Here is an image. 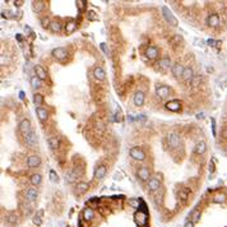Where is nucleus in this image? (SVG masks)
Returning a JSON list of instances; mask_svg holds the SVG:
<instances>
[{
  "label": "nucleus",
  "instance_id": "f257e3e1",
  "mask_svg": "<svg viewBox=\"0 0 227 227\" xmlns=\"http://www.w3.org/2000/svg\"><path fill=\"white\" fill-rule=\"evenodd\" d=\"M162 13H164V17H165L166 21L168 22V24L174 26V27L177 26V19L175 18V15L172 14V12L167 8V6H164V8H162Z\"/></svg>",
  "mask_w": 227,
  "mask_h": 227
},
{
  "label": "nucleus",
  "instance_id": "f03ea898",
  "mask_svg": "<svg viewBox=\"0 0 227 227\" xmlns=\"http://www.w3.org/2000/svg\"><path fill=\"white\" fill-rule=\"evenodd\" d=\"M130 156H132V158L137 159V161H144L146 159L144 152L140 148H138V147H134V148L130 149Z\"/></svg>",
  "mask_w": 227,
  "mask_h": 227
},
{
  "label": "nucleus",
  "instance_id": "7ed1b4c3",
  "mask_svg": "<svg viewBox=\"0 0 227 227\" xmlns=\"http://www.w3.org/2000/svg\"><path fill=\"white\" fill-rule=\"evenodd\" d=\"M19 132H21L22 134H23L24 137H27L30 133H32V130H31V123H30V120L24 119V120H22L21 123H19Z\"/></svg>",
  "mask_w": 227,
  "mask_h": 227
},
{
  "label": "nucleus",
  "instance_id": "20e7f679",
  "mask_svg": "<svg viewBox=\"0 0 227 227\" xmlns=\"http://www.w3.org/2000/svg\"><path fill=\"white\" fill-rule=\"evenodd\" d=\"M167 140H168V146H170L171 148H177L179 144H180V137H179V134H176V133L168 134Z\"/></svg>",
  "mask_w": 227,
  "mask_h": 227
},
{
  "label": "nucleus",
  "instance_id": "39448f33",
  "mask_svg": "<svg viewBox=\"0 0 227 227\" xmlns=\"http://www.w3.org/2000/svg\"><path fill=\"white\" fill-rule=\"evenodd\" d=\"M134 218H135V222L138 226H146L147 223V215L146 212H143V210H138V212L135 213V216H134Z\"/></svg>",
  "mask_w": 227,
  "mask_h": 227
},
{
  "label": "nucleus",
  "instance_id": "423d86ee",
  "mask_svg": "<svg viewBox=\"0 0 227 227\" xmlns=\"http://www.w3.org/2000/svg\"><path fill=\"white\" fill-rule=\"evenodd\" d=\"M51 54H52L54 57H56V59H59V60H64L66 57V55H68V52H66V50L64 49V47H57V49H54Z\"/></svg>",
  "mask_w": 227,
  "mask_h": 227
},
{
  "label": "nucleus",
  "instance_id": "0eeeda50",
  "mask_svg": "<svg viewBox=\"0 0 227 227\" xmlns=\"http://www.w3.org/2000/svg\"><path fill=\"white\" fill-rule=\"evenodd\" d=\"M184 70H185V68L181 65V64H179V63L174 64V65H172V68H171L172 74H174V77H176V78H179V77H183Z\"/></svg>",
  "mask_w": 227,
  "mask_h": 227
},
{
  "label": "nucleus",
  "instance_id": "6e6552de",
  "mask_svg": "<svg viewBox=\"0 0 227 227\" xmlns=\"http://www.w3.org/2000/svg\"><path fill=\"white\" fill-rule=\"evenodd\" d=\"M133 102H134V105L135 106H142L143 103H144V93L143 92H135V95H134V98H133Z\"/></svg>",
  "mask_w": 227,
  "mask_h": 227
},
{
  "label": "nucleus",
  "instance_id": "1a4fd4ad",
  "mask_svg": "<svg viewBox=\"0 0 227 227\" xmlns=\"http://www.w3.org/2000/svg\"><path fill=\"white\" fill-rule=\"evenodd\" d=\"M156 93L158 95V97L166 98L168 96V93H170V89H168V87H166V86H158L156 88Z\"/></svg>",
  "mask_w": 227,
  "mask_h": 227
},
{
  "label": "nucleus",
  "instance_id": "9d476101",
  "mask_svg": "<svg viewBox=\"0 0 227 227\" xmlns=\"http://www.w3.org/2000/svg\"><path fill=\"white\" fill-rule=\"evenodd\" d=\"M159 186H161V181H159L158 177H152L151 180L148 181V188H149V190H152V191L158 190Z\"/></svg>",
  "mask_w": 227,
  "mask_h": 227
},
{
  "label": "nucleus",
  "instance_id": "9b49d317",
  "mask_svg": "<svg viewBox=\"0 0 227 227\" xmlns=\"http://www.w3.org/2000/svg\"><path fill=\"white\" fill-rule=\"evenodd\" d=\"M26 143H27V146H30V147H34V146H37V135H36V133H30L27 137H26Z\"/></svg>",
  "mask_w": 227,
  "mask_h": 227
},
{
  "label": "nucleus",
  "instance_id": "f8f14e48",
  "mask_svg": "<svg viewBox=\"0 0 227 227\" xmlns=\"http://www.w3.org/2000/svg\"><path fill=\"white\" fill-rule=\"evenodd\" d=\"M34 73H36V75L41 79V81H45V79L47 78V73H46V70H45L41 65H36V66H34Z\"/></svg>",
  "mask_w": 227,
  "mask_h": 227
},
{
  "label": "nucleus",
  "instance_id": "ddd939ff",
  "mask_svg": "<svg viewBox=\"0 0 227 227\" xmlns=\"http://www.w3.org/2000/svg\"><path fill=\"white\" fill-rule=\"evenodd\" d=\"M166 108H168L170 111H179L181 108V103L177 100L170 101V102H167V103H166Z\"/></svg>",
  "mask_w": 227,
  "mask_h": 227
},
{
  "label": "nucleus",
  "instance_id": "4468645a",
  "mask_svg": "<svg viewBox=\"0 0 227 227\" xmlns=\"http://www.w3.org/2000/svg\"><path fill=\"white\" fill-rule=\"evenodd\" d=\"M105 175H106V166H105V165L98 166V167L96 168V171H95V177L97 179V180H101Z\"/></svg>",
  "mask_w": 227,
  "mask_h": 227
},
{
  "label": "nucleus",
  "instance_id": "2eb2a0df",
  "mask_svg": "<svg viewBox=\"0 0 227 227\" xmlns=\"http://www.w3.org/2000/svg\"><path fill=\"white\" fill-rule=\"evenodd\" d=\"M28 167H37V166L41 165V158L38 156H31L27 161Z\"/></svg>",
  "mask_w": 227,
  "mask_h": 227
},
{
  "label": "nucleus",
  "instance_id": "dca6fc26",
  "mask_svg": "<svg viewBox=\"0 0 227 227\" xmlns=\"http://www.w3.org/2000/svg\"><path fill=\"white\" fill-rule=\"evenodd\" d=\"M93 77L96 79H98V81H103V79L106 78V73H105V70L102 68L97 66V68L93 70Z\"/></svg>",
  "mask_w": 227,
  "mask_h": 227
},
{
  "label": "nucleus",
  "instance_id": "f3484780",
  "mask_svg": "<svg viewBox=\"0 0 227 227\" xmlns=\"http://www.w3.org/2000/svg\"><path fill=\"white\" fill-rule=\"evenodd\" d=\"M146 54L149 59H156V57L158 56V49L156 46H149L148 49H147Z\"/></svg>",
  "mask_w": 227,
  "mask_h": 227
},
{
  "label": "nucleus",
  "instance_id": "a211bd4d",
  "mask_svg": "<svg viewBox=\"0 0 227 227\" xmlns=\"http://www.w3.org/2000/svg\"><path fill=\"white\" fill-rule=\"evenodd\" d=\"M138 176L139 179L142 181H147L149 179V170L147 167H142V168H139V171H138Z\"/></svg>",
  "mask_w": 227,
  "mask_h": 227
},
{
  "label": "nucleus",
  "instance_id": "6ab92c4d",
  "mask_svg": "<svg viewBox=\"0 0 227 227\" xmlns=\"http://www.w3.org/2000/svg\"><path fill=\"white\" fill-rule=\"evenodd\" d=\"M206 149H207V144H206V142H199V143H197L195 144V148H194V152L197 153V155H203L204 152H206Z\"/></svg>",
  "mask_w": 227,
  "mask_h": 227
},
{
  "label": "nucleus",
  "instance_id": "aec40b11",
  "mask_svg": "<svg viewBox=\"0 0 227 227\" xmlns=\"http://www.w3.org/2000/svg\"><path fill=\"white\" fill-rule=\"evenodd\" d=\"M30 83H31V87L33 88V89H38V88H41V79L38 78V77H37L36 74L31 77Z\"/></svg>",
  "mask_w": 227,
  "mask_h": 227
},
{
  "label": "nucleus",
  "instance_id": "412c9836",
  "mask_svg": "<svg viewBox=\"0 0 227 227\" xmlns=\"http://www.w3.org/2000/svg\"><path fill=\"white\" fill-rule=\"evenodd\" d=\"M36 111H37V115H38V119H40L41 121L47 120V117H49V112L46 111V108H43V107H37Z\"/></svg>",
  "mask_w": 227,
  "mask_h": 227
},
{
  "label": "nucleus",
  "instance_id": "4be33fe9",
  "mask_svg": "<svg viewBox=\"0 0 227 227\" xmlns=\"http://www.w3.org/2000/svg\"><path fill=\"white\" fill-rule=\"evenodd\" d=\"M193 78H194V72H193V69L191 68H185L184 70V73H183V79L184 81H193Z\"/></svg>",
  "mask_w": 227,
  "mask_h": 227
},
{
  "label": "nucleus",
  "instance_id": "5701e85b",
  "mask_svg": "<svg viewBox=\"0 0 227 227\" xmlns=\"http://www.w3.org/2000/svg\"><path fill=\"white\" fill-rule=\"evenodd\" d=\"M208 24L210 27H217V26H219V17L217 14H212L208 17Z\"/></svg>",
  "mask_w": 227,
  "mask_h": 227
},
{
  "label": "nucleus",
  "instance_id": "b1692460",
  "mask_svg": "<svg viewBox=\"0 0 227 227\" xmlns=\"http://www.w3.org/2000/svg\"><path fill=\"white\" fill-rule=\"evenodd\" d=\"M75 30H77V23L74 21H69L68 23H66V26H65V33L66 34H72Z\"/></svg>",
  "mask_w": 227,
  "mask_h": 227
},
{
  "label": "nucleus",
  "instance_id": "393cba45",
  "mask_svg": "<svg viewBox=\"0 0 227 227\" xmlns=\"http://www.w3.org/2000/svg\"><path fill=\"white\" fill-rule=\"evenodd\" d=\"M43 8H45V3L43 1H33V3H32V9H33V12L40 13Z\"/></svg>",
  "mask_w": 227,
  "mask_h": 227
},
{
  "label": "nucleus",
  "instance_id": "a878e982",
  "mask_svg": "<svg viewBox=\"0 0 227 227\" xmlns=\"http://www.w3.org/2000/svg\"><path fill=\"white\" fill-rule=\"evenodd\" d=\"M50 30L52 32H55V33H57V32L61 31V23H60L59 21H52L50 24Z\"/></svg>",
  "mask_w": 227,
  "mask_h": 227
},
{
  "label": "nucleus",
  "instance_id": "bb28decb",
  "mask_svg": "<svg viewBox=\"0 0 227 227\" xmlns=\"http://www.w3.org/2000/svg\"><path fill=\"white\" fill-rule=\"evenodd\" d=\"M59 138L57 137H51V138H49V146H50V148L51 149H56V148H59Z\"/></svg>",
  "mask_w": 227,
  "mask_h": 227
},
{
  "label": "nucleus",
  "instance_id": "cd10ccee",
  "mask_svg": "<svg viewBox=\"0 0 227 227\" xmlns=\"http://www.w3.org/2000/svg\"><path fill=\"white\" fill-rule=\"evenodd\" d=\"M26 195H27V199L30 200V202H33V200L37 199V190L36 189H28Z\"/></svg>",
  "mask_w": 227,
  "mask_h": 227
},
{
  "label": "nucleus",
  "instance_id": "c85d7f7f",
  "mask_svg": "<svg viewBox=\"0 0 227 227\" xmlns=\"http://www.w3.org/2000/svg\"><path fill=\"white\" fill-rule=\"evenodd\" d=\"M159 66H161L162 69H168L171 66V60L168 59V57H164V59H161L159 60ZM172 68V66H171Z\"/></svg>",
  "mask_w": 227,
  "mask_h": 227
},
{
  "label": "nucleus",
  "instance_id": "c756f323",
  "mask_svg": "<svg viewBox=\"0 0 227 227\" xmlns=\"http://www.w3.org/2000/svg\"><path fill=\"white\" fill-rule=\"evenodd\" d=\"M41 181H42V177H41V175L40 174H34V175H32L31 176V184L32 185H40L41 184Z\"/></svg>",
  "mask_w": 227,
  "mask_h": 227
},
{
  "label": "nucleus",
  "instance_id": "7c9ffc66",
  "mask_svg": "<svg viewBox=\"0 0 227 227\" xmlns=\"http://www.w3.org/2000/svg\"><path fill=\"white\" fill-rule=\"evenodd\" d=\"M83 217H84L86 221H91V219L93 218V210L91 208H86L83 210Z\"/></svg>",
  "mask_w": 227,
  "mask_h": 227
},
{
  "label": "nucleus",
  "instance_id": "2f4dec72",
  "mask_svg": "<svg viewBox=\"0 0 227 227\" xmlns=\"http://www.w3.org/2000/svg\"><path fill=\"white\" fill-rule=\"evenodd\" d=\"M77 177H78V175H77L75 171H70L68 174H65V180L68 181V183H73Z\"/></svg>",
  "mask_w": 227,
  "mask_h": 227
},
{
  "label": "nucleus",
  "instance_id": "473e14b6",
  "mask_svg": "<svg viewBox=\"0 0 227 227\" xmlns=\"http://www.w3.org/2000/svg\"><path fill=\"white\" fill-rule=\"evenodd\" d=\"M75 189L78 190V193H84V191L88 189V184H87V183H83V181H81V183L77 184Z\"/></svg>",
  "mask_w": 227,
  "mask_h": 227
},
{
  "label": "nucleus",
  "instance_id": "72a5a7b5",
  "mask_svg": "<svg viewBox=\"0 0 227 227\" xmlns=\"http://www.w3.org/2000/svg\"><path fill=\"white\" fill-rule=\"evenodd\" d=\"M33 102H34V105H37V106H41L42 102H43V96L40 95V93H36L33 96Z\"/></svg>",
  "mask_w": 227,
  "mask_h": 227
},
{
  "label": "nucleus",
  "instance_id": "f704fd0d",
  "mask_svg": "<svg viewBox=\"0 0 227 227\" xmlns=\"http://www.w3.org/2000/svg\"><path fill=\"white\" fill-rule=\"evenodd\" d=\"M50 180L52 181V183H59V176H57V174L52 170L50 171Z\"/></svg>",
  "mask_w": 227,
  "mask_h": 227
},
{
  "label": "nucleus",
  "instance_id": "c9c22d12",
  "mask_svg": "<svg viewBox=\"0 0 227 227\" xmlns=\"http://www.w3.org/2000/svg\"><path fill=\"white\" fill-rule=\"evenodd\" d=\"M199 217H200V212H199V210H194V212H193V216H191V219H193V221H191V222H193V223H195V222H198V221H199Z\"/></svg>",
  "mask_w": 227,
  "mask_h": 227
},
{
  "label": "nucleus",
  "instance_id": "e433bc0d",
  "mask_svg": "<svg viewBox=\"0 0 227 227\" xmlns=\"http://www.w3.org/2000/svg\"><path fill=\"white\" fill-rule=\"evenodd\" d=\"M199 83H200V75H194L193 81H191V86H193V87H197Z\"/></svg>",
  "mask_w": 227,
  "mask_h": 227
},
{
  "label": "nucleus",
  "instance_id": "4c0bfd02",
  "mask_svg": "<svg viewBox=\"0 0 227 227\" xmlns=\"http://www.w3.org/2000/svg\"><path fill=\"white\" fill-rule=\"evenodd\" d=\"M33 223L36 226H41V223H42V221H41V213L38 216H34L33 217Z\"/></svg>",
  "mask_w": 227,
  "mask_h": 227
},
{
  "label": "nucleus",
  "instance_id": "58836bf2",
  "mask_svg": "<svg viewBox=\"0 0 227 227\" xmlns=\"http://www.w3.org/2000/svg\"><path fill=\"white\" fill-rule=\"evenodd\" d=\"M41 24H42V27H50V24H51V22L49 21V18H42L41 19Z\"/></svg>",
  "mask_w": 227,
  "mask_h": 227
},
{
  "label": "nucleus",
  "instance_id": "ea45409f",
  "mask_svg": "<svg viewBox=\"0 0 227 227\" xmlns=\"http://www.w3.org/2000/svg\"><path fill=\"white\" fill-rule=\"evenodd\" d=\"M75 4L78 5V9H79V10H83V9H84V5H86V1H82V0H77Z\"/></svg>",
  "mask_w": 227,
  "mask_h": 227
},
{
  "label": "nucleus",
  "instance_id": "a19ab883",
  "mask_svg": "<svg viewBox=\"0 0 227 227\" xmlns=\"http://www.w3.org/2000/svg\"><path fill=\"white\" fill-rule=\"evenodd\" d=\"M100 46H101L102 51H103V52H105V55H108V49H107V45L105 43V42H102V43L100 45Z\"/></svg>",
  "mask_w": 227,
  "mask_h": 227
},
{
  "label": "nucleus",
  "instance_id": "79ce46f5",
  "mask_svg": "<svg viewBox=\"0 0 227 227\" xmlns=\"http://www.w3.org/2000/svg\"><path fill=\"white\" fill-rule=\"evenodd\" d=\"M223 200H225V195H222V194H221V195H217L215 198V202L216 203H222Z\"/></svg>",
  "mask_w": 227,
  "mask_h": 227
},
{
  "label": "nucleus",
  "instance_id": "37998d69",
  "mask_svg": "<svg viewBox=\"0 0 227 227\" xmlns=\"http://www.w3.org/2000/svg\"><path fill=\"white\" fill-rule=\"evenodd\" d=\"M209 172H210V174L215 172V159H212V161L209 162Z\"/></svg>",
  "mask_w": 227,
  "mask_h": 227
},
{
  "label": "nucleus",
  "instance_id": "c03bdc74",
  "mask_svg": "<svg viewBox=\"0 0 227 227\" xmlns=\"http://www.w3.org/2000/svg\"><path fill=\"white\" fill-rule=\"evenodd\" d=\"M88 18L91 19V21H95V19H97V17H96V13L95 12H88Z\"/></svg>",
  "mask_w": 227,
  "mask_h": 227
},
{
  "label": "nucleus",
  "instance_id": "a18cd8bd",
  "mask_svg": "<svg viewBox=\"0 0 227 227\" xmlns=\"http://www.w3.org/2000/svg\"><path fill=\"white\" fill-rule=\"evenodd\" d=\"M9 222H10L12 223V225H13V223H17V216H9Z\"/></svg>",
  "mask_w": 227,
  "mask_h": 227
},
{
  "label": "nucleus",
  "instance_id": "49530a36",
  "mask_svg": "<svg viewBox=\"0 0 227 227\" xmlns=\"http://www.w3.org/2000/svg\"><path fill=\"white\" fill-rule=\"evenodd\" d=\"M115 116H116V121H121V111H120V108H117V112H116V115H115Z\"/></svg>",
  "mask_w": 227,
  "mask_h": 227
},
{
  "label": "nucleus",
  "instance_id": "de8ad7c7",
  "mask_svg": "<svg viewBox=\"0 0 227 227\" xmlns=\"http://www.w3.org/2000/svg\"><path fill=\"white\" fill-rule=\"evenodd\" d=\"M212 132H213V135H216V120L212 119Z\"/></svg>",
  "mask_w": 227,
  "mask_h": 227
},
{
  "label": "nucleus",
  "instance_id": "09e8293b",
  "mask_svg": "<svg viewBox=\"0 0 227 227\" xmlns=\"http://www.w3.org/2000/svg\"><path fill=\"white\" fill-rule=\"evenodd\" d=\"M179 197H180L181 199H184V200L186 199V194H185L184 191H180V193H179Z\"/></svg>",
  "mask_w": 227,
  "mask_h": 227
},
{
  "label": "nucleus",
  "instance_id": "8fccbe9b",
  "mask_svg": "<svg viewBox=\"0 0 227 227\" xmlns=\"http://www.w3.org/2000/svg\"><path fill=\"white\" fill-rule=\"evenodd\" d=\"M130 204H132V206H134V207H138L139 206V200H132V202H130Z\"/></svg>",
  "mask_w": 227,
  "mask_h": 227
},
{
  "label": "nucleus",
  "instance_id": "3c124183",
  "mask_svg": "<svg viewBox=\"0 0 227 227\" xmlns=\"http://www.w3.org/2000/svg\"><path fill=\"white\" fill-rule=\"evenodd\" d=\"M184 227H194V223L191 222V221H188L186 223H185V226Z\"/></svg>",
  "mask_w": 227,
  "mask_h": 227
},
{
  "label": "nucleus",
  "instance_id": "603ef678",
  "mask_svg": "<svg viewBox=\"0 0 227 227\" xmlns=\"http://www.w3.org/2000/svg\"><path fill=\"white\" fill-rule=\"evenodd\" d=\"M216 42L213 40H208V45H210V46H213V45H215Z\"/></svg>",
  "mask_w": 227,
  "mask_h": 227
},
{
  "label": "nucleus",
  "instance_id": "864d4df0",
  "mask_svg": "<svg viewBox=\"0 0 227 227\" xmlns=\"http://www.w3.org/2000/svg\"><path fill=\"white\" fill-rule=\"evenodd\" d=\"M19 97L23 100V98H24V92H19Z\"/></svg>",
  "mask_w": 227,
  "mask_h": 227
},
{
  "label": "nucleus",
  "instance_id": "5fc2aeb1",
  "mask_svg": "<svg viewBox=\"0 0 227 227\" xmlns=\"http://www.w3.org/2000/svg\"><path fill=\"white\" fill-rule=\"evenodd\" d=\"M24 31H26V32H31V28L28 27V26H26V27H24Z\"/></svg>",
  "mask_w": 227,
  "mask_h": 227
},
{
  "label": "nucleus",
  "instance_id": "6e6d98bb",
  "mask_svg": "<svg viewBox=\"0 0 227 227\" xmlns=\"http://www.w3.org/2000/svg\"><path fill=\"white\" fill-rule=\"evenodd\" d=\"M15 4H17L18 6H21V4H23V1H15Z\"/></svg>",
  "mask_w": 227,
  "mask_h": 227
}]
</instances>
